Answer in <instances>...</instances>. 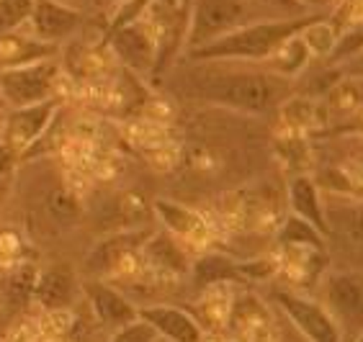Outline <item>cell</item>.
Here are the masks:
<instances>
[{
    "label": "cell",
    "instance_id": "1",
    "mask_svg": "<svg viewBox=\"0 0 363 342\" xmlns=\"http://www.w3.org/2000/svg\"><path fill=\"white\" fill-rule=\"evenodd\" d=\"M322 18L320 13H301L289 18H266V21H250L230 34L219 36L203 47L189 49V59L194 62H230V59H245V62H266L268 57L281 44L301 34L307 26Z\"/></svg>",
    "mask_w": 363,
    "mask_h": 342
},
{
    "label": "cell",
    "instance_id": "2",
    "mask_svg": "<svg viewBox=\"0 0 363 342\" xmlns=\"http://www.w3.org/2000/svg\"><path fill=\"white\" fill-rule=\"evenodd\" d=\"M289 80L273 72H222L201 83V98L209 103L245 113H266L281 103Z\"/></svg>",
    "mask_w": 363,
    "mask_h": 342
},
{
    "label": "cell",
    "instance_id": "3",
    "mask_svg": "<svg viewBox=\"0 0 363 342\" xmlns=\"http://www.w3.org/2000/svg\"><path fill=\"white\" fill-rule=\"evenodd\" d=\"M247 0H194L183 44L189 49L203 47L219 36L230 34L242 23H250Z\"/></svg>",
    "mask_w": 363,
    "mask_h": 342
},
{
    "label": "cell",
    "instance_id": "4",
    "mask_svg": "<svg viewBox=\"0 0 363 342\" xmlns=\"http://www.w3.org/2000/svg\"><path fill=\"white\" fill-rule=\"evenodd\" d=\"M60 77L57 59H42L13 70H0V93L8 108H26L55 98V85Z\"/></svg>",
    "mask_w": 363,
    "mask_h": 342
},
{
    "label": "cell",
    "instance_id": "5",
    "mask_svg": "<svg viewBox=\"0 0 363 342\" xmlns=\"http://www.w3.org/2000/svg\"><path fill=\"white\" fill-rule=\"evenodd\" d=\"M62 98L55 96L44 101V103L26 106V108H11L3 119V139L0 144L11 149L13 154H23L26 149L42 139V134L47 132V126L52 124L55 113L60 111Z\"/></svg>",
    "mask_w": 363,
    "mask_h": 342
},
{
    "label": "cell",
    "instance_id": "6",
    "mask_svg": "<svg viewBox=\"0 0 363 342\" xmlns=\"http://www.w3.org/2000/svg\"><path fill=\"white\" fill-rule=\"evenodd\" d=\"M273 299L284 309V314L294 321V327L299 329L309 342H342L340 324L317 301L304 299V296L291 291H276Z\"/></svg>",
    "mask_w": 363,
    "mask_h": 342
},
{
    "label": "cell",
    "instance_id": "7",
    "mask_svg": "<svg viewBox=\"0 0 363 342\" xmlns=\"http://www.w3.org/2000/svg\"><path fill=\"white\" fill-rule=\"evenodd\" d=\"M106 42L111 44L116 57L126 67H132L134 72L155 70L157 44H160V34H157V23L155 21L147 23L145 18H140V21L113 31L111 36H106Z\"/></svg>",
    "mask_w": 363,
    "mask_h": 342
},
{
    "label": "cell",
    "instance_id": "8",
    "mask_svg": "<svg viewBox=\"0 0 363 342\" xmlns=\"http://www.w3.org/2000/svg\"><path fill=\"white\" fill-rule=\"evenodd\" d=\"M28 26L36 39L47 44H60L83 26V13L72 6H65L62 0H34Z\"/></svg>",
    "mask_w": 363,
    "mask_h": 342
},
{
    "label": "cell",
    "instance_id": "9",
    "mask_svg": "<svg viewBox=\"0 0 363 342\" xmlns=\"http://www.w3.org/2000/svg\"><path fill=\"white\" fill-rule=\"evenodd\" d=\"M137 317L168 342H203V327L196 317L186 309L170 307V304H150L137 309Z\"/></svg>",
    "mask_w": 363,
    "mask_h": 342
},
{
    "label": "cell",
    "instance_id": "10",
    "mask_svg": "<svg viewBox=\"0 0 363 342\" xmlns=\"http://www.w3.org/2000/svg\"><path fill=\"white\" fill-rule=\"evenodd\" d=\"M83 293L91 301L93 312H96L98 321L108 329H121L124 324L137 319V307L126 299L124 293H119L113 286H108L106 280L91 278L83 283Z\"/></svg>",
    "mask_w": 363,
    "mask_h": 342
},
{
    "label": "cell",
    "instance_id": "11",
    "mask_svg": "<svg viewBox=\"0 0 363 342\" xmlns=\"http://www.w3.org/2000/svg\"><path fill=\"white\" fill-rule=\"evenodd\" d=\"M77 293V275L70 266H49L36 273L34 301L47 312H62L70 309Z\"/></svg>",
    "mask_w": 363,
    "mask_h": 342
},
{
    "label": "cell",
    "instance_id": "12",
    "mask_svg": "<svg viewBox=\"0 0 363 342\" xmlns=\"http://www.w3.org/2000/svg\"><path fill=\"white\" fill-rule=\"evenodd\" d=\"M147 237H150V234H145V232L111 234V237L104 239V242L91 252V258H88V270H91L96 278H101V275H106V273L119 270L126 260H132L134 255H140L142 244L147 242Z\"/></svg>",
    "mask_w": 363,
    "mask_h": 342
},
{
    "label": "cell",
    "instance_id": "13",
    "mask_svg": "<svg viewBox=\"0 0 363 342\" xmlns=\"http://www.w3.org/2000/svg\"><path fill=\"white\" fill-rule=\"evenodd\" d=\"M289 206H291V217L307 222L309 227H315L322 237L330 234L328 224V211L322 206V195L317 181H312L309 175H294L289 181Z\"/></svg>",
    "mask_w": 363,
    "mask_h": 342
},
{
    "label": "cell",
    "instance_id": "14",
    "mask_svg": "<svg viewBox=\"0 0 363 342\" xmlns=\"http://www.w3.org/2000/svg\"><path fill=\"white\" fill-rule=\"evenodd\" d=\"M57 44H47L36 39L31 31L23 34L21 28L0 34V70H13L23 64H34L42 59H55Z\"/></svg>",
    "mask_w": 363,
    "mask_h": 342
},
{
    "label": "cell",
    "instance_id": "15",
    "mask_svg": "<svg viewBox=\"0 0 363 342\" xmlns=\"http://www.w3.org/2000/svg\"><path fill=\"white\" fill-rule=\"evenodd\" d=\"M152 206H155V217L160 219L168 234L189 239V242L209 239V222L199 211L189 209V206H183L178 201H168V198H157Z\"/></svg>",
    "mask_w": 363,
    "mask_h": 342
},
{
    "label": "cell",
    "instance_id": "16",
    "mask_svg": "<svg viewBox=\"0 0 363 342\" xmlns=\"http://www.w3.org/2000/svg\"><path fill=\"white\" fill-rule=\"evenodd\" d=\"M361 275L358 273H335L325 283V296L330 314L340 317L350 324H361Z\"/></svg>",
    "mask_w": 363,
    "mask_h": 342
},
{
    "label": "cell",
    "instance_id": "17",
    "mask_svg": "<svg viewBox=\"0 0 363 342\" xmlns=\"http://www.w3.org/2000/svg\"><path fill=\"white\" fill-rule=\"evenodd\" d=\"M36 266L28 260H18L8 268L6 278H3V309L8 314H16L26 309L34 301V286H36Z\"/></svg>",
    "mask_w": 363,
    "mask_h": 342
},
{
    "label": "cell",
    "instance_id": "18",
    "mask_svg": "<svg viewBox=\"0 0 363 342\" xmlns=\"http://www.w3.org/2000/svg\"><path fill=\"white\" fill-rule=\"evenodd\" d=\"M142 255H145L147 266L155 268V270H162L168 273V275L189 273V258L183 255V250L178 247L173 234H168V232L147 237V242L142 244Z\"/></svg>",
    "mask_w": 363,
    "mask_h": 342
},
{
    "label": "cell",
    "instance_id": "19",
    "mask_svg": "<svg viewBox=\"0 0 363 342\" xmlns=\"http://www.w3.org/2000/svg\"><path fill=\"white\" fill-rule=\"evenodd\" d=\"M242 283L240 275L238 260L224 255V252H209L201 255L194 266V283L196 288H209V286H222V283Z\"/></svg>",
    "mask_w": 363,
    "mask_h": 342
},
{
    "label": "cell",
    "instance_id": "20",
    "mask_svg": "<svg viewBox=\"0 0 363 342\" xmlns=\"http://www.w3.org/2000/svg\"><path fill=\"white\" fill-rule=\"evenodd\" d=\"M309 59H312V55H309L307 44H304L301 34H296V36H291V39H286V42L281 44V47L268 57L266 62H271L273 75L289 80V77L299 75V72L309 64Z\"/></svg>",
    "mask_w": 363,
    "mask_h": 342
},
{
    "label": "cell",
    "instance_id": "21",
    "mask_svg": "<svg viewBox=\"0 0 363 342\" xmlns=\"http://www.w3.org/2000/svg\"><path fill=\"white\" fill-rule=\"evenodd\" d=\"M337 26H333V23L322 16V18H317L312 26H307L304 31H301V39H304V44H307L309 55L312 57H328L330 49H333V44L337 42Z\"/></svg>",
    "mask_w": 363,
    "mask_h": 342
},
{
    "label": "cell",
    "instance_id": "22",
    "mask_svg": "<svg viewBox=\"0 0 363 342\" xmlns=\"http://www.w3.org/2000/svg\"><path fill=\"white\" fill-rule=\"evenodd\" d=\"M47 211L60 227H72L80 219V214H83L77 198L72 193H67L65 188H55L47 195Z\"/></svg>",
    "mask_w": 363,
    "mask_h": 342
},
{
    "label": "cell",
    "instance_id": "23",
    "mask_svg": "<svg viewBox=\"0 0 363 342\" xmlns=\"http://www.w3.org/2000/svg\"><path fill=\"white\" fill-rule=\"evenodd\" d=\"M34 0H0V34L23 28L31 18Z\"/></svg>",
    "mask_w": 363,
    "mask_h": 342
},
{
    "label": "cell",
    "instance_id": "24",
    "mask_svg": "<svg viewBox=\"0 0 363 342\" xmlns=\"http://www.w3.org/2000/svg\"><path fill=\"white\" fill-rule=\"evenodd\" d=\"M361 39H363L361 26H350V31L337 34V42L330 49L328 62L335 64V62H342V59H348V57H358V52H361Z\"/></svg>",
    "mask_w": 363,
    "mask_h": 342
},
{
    "label": "cell",
    "instance_id": "25",
    "mask_svg": "<svg viewBox=\"0 0 363 342\" xmlns=\"http://www.w3.org/2000/svg\"><path fill=\"white\" fill-rule=\"evenodd\" d=\"M18 260H26V242H23L21 232L0 229V263L13 266Z\"/></svg>",
    "mask_w": 363,
    "mask_h": 342
},
{
    "label": "cell",
    "instance_id": "26",
    "mask_svg": "<svg viewBox=\"0 0 363 342\" xmlns=\"http://www.w3.org/2000/svg\"><path fill=\"white\" fill-rule=\"evenodd\" d=\"M157 340V332H155L147 321H142L140 317L129 324H124L121 329H116L111 342H155Z\"/></svg>",
    "mask_w": 363,
    "mask_h": 342
},
{
    "label": "cell",
    "instance_id": "27",
    "mask_svg": "<svg viewBox=\"0 0 363 342\" xmlns=\"http://www.w3.org/2000/svg\"><path fill=\"white\" fill-rule=\"evenodd\" d=\"M191 6H194V0H178V26L183 28V34H186V26H189V16H191Z\"/></svg>",
    "mask_w": 363,
    "mask_h": 342
},
{
    "label": "cell",
    "instance_id": "28",
    "mask_svg": "<svg viewBox=\"0 0 363 342\" xmlns=\"http://www.w3.org/2000/svg\"><path fill=\"white\" fill-rule=\"evenodd\" d=\"M8 190H11V175H3V178H0V206H3V201L8 198Z\"/></svg>",
    "mask_w": 363,
    "mask_h": 342
},
{
    "label": "cell",
    "instance_id": "29",
    "mask_svg": "<svg viewBox=\"0 0 363 342\" xmlns=\"http://www.w3.org/2000/svg\"><path fill=\"white\" fill-rule=\"evenodd\" d=\"M268 3H273V6H281V8H286V11H291V8H301L299 0H268Z\"/></svg>",
    "mask_w": 363,
    "mask_h": 342
},
{
    "label": "cell",
    "instance_id": "30",
    "mask_svg": "<svg viewBox=\"0 0 363 342\" xmlns=\"http://www.w3.org/2000/svg\"><path fill=\"white\" fill-rule=\"evenodd\" d=\"M6 113H8V106H6V98H3V93H0V121L6 119Z\"/></svg>",
    "mask_w": 363,
    "mask_h": 342
},
{
    "label": "cell",
    "instance_id": "31",
    "mask_svg": "<svg viewBox=\"0 0 363 342\" xmlns=\"http://www.w3.org/2000/svg\"><path fill=\"white\" fill-rule=\"evenodd\" d=\"M108 6H119V3H124V0H106Z\"/></svg>",
    "mask_w": 363,
    "mask_h": 342
}]
</instances>
